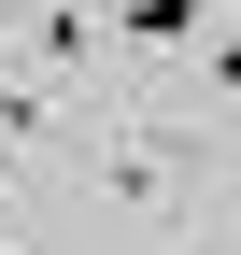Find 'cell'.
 I'll return each instance as SVG.
<instances>
[{
  "mask_svg": "<svg viewBox=\"0 0 241 255\" xmlns=\"http://www.w3.org/2000/svg\"><path fill=\"white\" fill-rule=\"evenodd\" d=\"M114 43H142V57H170V43H199V0H128V14H114Z\"/></svg>",
  "mask_w": 241,
  "mask_h": 255,
  "instance_id": "obj_1",
  "label": "cell"
},
{
  "mask_svg": "<svg viewBox=\"0 0 241 255\" xmlns=\"http://www.w3.org/2000/svg\"><path fill=\"white\" fill-rule=\"evenodd\" d=\"M0 255H14V241H0Z\"/></svg>",
  "mask_w": 241,
  "mask_h": 255,
  "instance_id": "obj_2",
  "label": "cell"
}]
</instances>
